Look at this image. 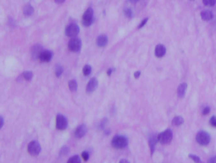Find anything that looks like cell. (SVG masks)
Wrapping results in <instances>:
<instances>
[{
  "label": "cell",
  "instance_id": "6da1fadb",
  "mask_svg": "<svg viewBox=\"0 0 216 163\" xmlns=\"http://www.w3.org/2000/svg\"><path fill=\"white\" fill-rule=\"evenodd\" d=\"M127 139L123 135H117L113 137L111 140V145L116 149H123L127 145Z\"/></svg>",
  "mask_w": 216,
  "mask_h": 163
},
{
  "label": "cell",
  "instance_id": "7a4b0ae2",
  "mask_svg": "<svg viewBox=\"0 0 216 163\" xmlns=\"http://www.w3.org/2000/svg\"><path fill=\"white\" fill-rule=\"evenodd\" d=\"M210 139H211L210 134L208 132H205V131H200L196 135V140L201 145H209Z\"/></svg>",
  "mask_w": 216,
  "mask_h": 163
},
{
  "label": "cell",
  "instance_id": "3957f363",
  "mask_svg": "<svg viewBox=\"0 0 216 163\" xmlns=\"http://www.w3.org/2000/svg\"><path fill=\"white\" fill-rule=\"evenodd\" d=\"M94 21V12L91 8L86 9V11L84 13L83 18H82V23L84 26H90L92 25Z\"/></svg>",
  "mask_w": 216,
  "mask_h": 163
},
{
  "label": "cell",
  "instance_id": "277c9868",
  "mask_svg": "<svg viewBox=\"0 0 216 163\" xmlns=\"http://www.w3.org/2000/svg\"><path fill=\"white\" fill-rule=\"evenodd\" d=\"M172 135L173 134L171 130V129H166V130H165L164 132L158 134V141L161 142V144H164V145H165V144H168V143H170V142L171 141Z\"/></svg>",
  "mask_w": 216,
  "mask_h": 163
},
{
  "label": "cell",
  "instance_id": "5b68a950",
  "mask_svg": "<svg viewBox=\"0 0 216 163\" xmlns=\"http://www.w3.org/2000/svg\"><path fill=\"white\" fill-rule=\"evenodd\" d=\"M27 149L29 154L33 156H36L37 155H39V153L41 152V145L37 140H33V141L30 142V144L28 145Z\"/></svg>",
  "mask_w": 216,
  "mask_h": 163
},
{
  "label": "cell",
  "instance_id": "8992f818",
  "mask_svg": "<svg viewBox=\"0 0 216 163\" xmlns=\"http://www.w3.org/2000/svg\"><path fill=\"white\" fill-rule=\"evenodd\" d=\"M79 32H80V27L76 24H70V25H68L66 27V30H65L66 36L72 37V38L76 37L79 34Z\"/></svg>",
  "mask_w": 216,
  "mask_h": 163
},
{
  "label": "cell",
  "instance_id": "52a82bcc",
  "mask_svg": "<svg viewBox=\"0 0 216 163\" xmlns=\"http://www.w3.org/2000/svg\"><path fill=\"white\" fill-rule=\"evenodd\" d=\"M81 48V41L79 38L74 37L68 42V49L71 52H78Z\"/></svg>",
  "mask_w": 216,
  "mask_h": 163
},
{
  "label": "cell",
  "instance_id": "ba28073f",
  "mask_svg": "<svg viewBox=\"0 0 216 163\" xmlns=\"http://www.w3.org/2000/svg\"><path fill=\"white\" fill-rule=\"evenodd\" d=\"M68 126V121L62 114H58L56 118V127L59 130H64Z\"/></svg>",
  "mask_w": 216,
  "mask_h": 163
},
{
  "label": "cell",
  "instance_id": "9c48e42d",
  "mask_svg": "<svg viewBox=\"0 0 216 163\" xmlns=\"http://www.w3.org/2000/svg\"><path fill=\"white\" fill-rule=\"evenodd\" d=\"M53 59V52L47 50H43L39 55V60L43 63H48Z\"/></svg>",
  "mask_w": 216,
  "mask_h": 163
},
{
  "label": "cell",
  "instance_id": "30bf717a",
  "mask_svg": "<svg viewBox=\"0 0 216 163\" xmlns=\"http://www.w3.org/2000/svg\"><path fill=\"white\" fill-rule=\"evenodd\" d=\"M98 86V80L96 78H92L90 79L89 81V83L87 84L86 86V92L87 93H92L93 91H95Z\"/></svg>",
  "mask_w": 216,
  "mask_h": 163
},
{
  "label": "cell",
  "instance_id": "8fae6325",
  "mask_svg": "<svg viewBox=\"0 0 216 163\" xmlns=\"http://www.w3.org/2000/svg\"><path fill=\"white\" fill-rule=\"evenodd\" d=\"M86 133H87V127L85 126V125L82 124V125H80V126L78 127L77 129H76L75 132H74V135H75L76 138L80 139L85 135V134H86Z\"/></svg>",
  "mask_w": 216,
  "mask_h": 163
},
{
  "label": "cell",
  "instance_id": "7c38bea8",
  "mask_svg": "<svg viewBox=\"0 0 216 163\" xmlns=\"http://www.w3.org/2000/svg\"><path fill=\"white\" fill-rule=\"evenodd\" d=\"M166 47H165L164 45H161V44L157 45L156 47H155V49H154V54H155V56L158 57V58H162V57H164L165 54H166Z\"/></svg>",
  "mask_w": 216,
  "mask_h": 163
},
{
  "label": "cell",
  "instance_id": "4fadbf2b",
  "mask_svg": "<svg viewBox=\"0 0 216 163\" xmlns=\"http://www.w3.org/2000/svg\"><path fill=\"white\" fill-rule=\"evenodd\" d=\"M108 38L106 35H101V36H99V37H97V39H96V44H97V46H101V47L106 46Z\"/></svg>",
  "mask_w": 216,
  "mask_h": 163
},
{
  "label": "cell",
  "instance_id": "5bb4252c",
  "mask_svg": "<svg viewBox=\"0 0 216 163\" xmlns=\"http://www.w3.org/2000/svg\"><path fill=\"white\" fill-rule=\"evenodd\" d=\"M187 87H188V85L186 83H182L178 86V88H177V95H178V97L182 98V97L185 95Z\"/></svg>",
  "mask_w": 216,
  "mask_h": 163
},
{
  "label": "cell",
  "instance_id": "9a60e30c",
  "mask_svg": "<svg viewBox=\"0 0 216 163\" xmlns=\"http://www.w3.org/2000/svg\"><path fill=\"white\" fill-rule=\"evenodd\" d=\"M201 18L204 20H210L213 19V14L210 10H203L201 12Z\"/></svg>",
  "mask_w": 216,
  "mask_h": 163
},
{
  "label": "cell",
  "instance_id": "2e32d148",
  "mask_svg": "<svg viewBox=\"0 0 216 163\" xmlns=\"http://www.w3.org/2000/svg\"><path fill=\"white\" fill-rule=\"evenodd\" d=\"M42 47L41 46H35L32 48V56L34 59H39V55L41 54V52H42Z\"/></svg>",
  "mask_w": 216,
  "mask_h": 163
},
{
  "label": "cell",
  "instance_id": "e0dca14e",
  "mask_svg": "<svg viewBox=\"0 0 216 163\" xmlns=\"http://www.w3.org/2000/svg\"><path fill=\"white\" fill-rule=\"evenodd\" d=\"M33 12H34V9L31 4H26L23 9V13L25 16H31Z\"/></svg>",
  "mask_w": 216,
  "mask_h": 163
},
{
  "label": "cell",
  "instance_id": "ac0fdd59",
  "mask_svg": "<svg viewBox=\"0 0 216 163\" xmlns=\"http://www.w3.org/2000/svg\"><path fill=\"white\" fill-rule=\"evenodd\" d=\"M183 122H184V119H183L182 117L177 116V117L173 118L172 124L173 125H175V126H180V125H182V123H183Z\"/></svg>",
  "mask_w": 216,
  "mask_h": 163
},
{
  "label": "cell",
  "instance_id": "d6986e66",
  "mask_svg": "<svg viewBox=\"0 0 216 163\" xmlns=\"http://www.w3.org/2000/svg\"><path fill=\"white\" fill-rule=\"evenodd\" d=\"M156 141H158V138H155V137H151L150 139H149V147H150V149H151V154L154 153V146H155V145H156Z\"/></svg>",
  "mask_w": 216,
  "mask_h": 163
},
{
  "label": "cell",
  "instance_id": "ffe728a7",
  "mask_svg": "<svg viewBox=\"0 0 216 163\" xmlns=\"http://www.w3.org/2000/svg\"><path fill=\"white\" fill-rule=\"evenodd\" d=\"M68 87L71 91H76L78 88V84L75 80H71L68 82Z\"/></svg>",
  "mask_w": 216,
  "mask_h": 163
},
{
  "label": "cell",
  "instance_id": "44dd1931",
  "mask_svg": "<svg viewBox=\"0 0 216 163\" xmlns=\"http://www.w3.org/2000/svg\"><path fill=\"white\" fill-rule=\"evenodd\" d=\"M91 70H92V68H91V66L89 64H86L84 65V67L83 68V74L84 76H88V75H90V73H91Z\"/></svg>",
  "mask_w": 216,
  "mask_h": 163
},
{
  "label": "cell",
  "instance_id": "7402d4cb",
  "mask_svg": "<svg viewBox=\"0 0 216 163\" xmlns=\"http://www.w3.org/2000/svg\"><path fill=\"white\" fill-rule=\"evenodd\" d=\"M22 75H23L24 79L27 80V81H30V80H31V79L33 78V73H32L31 71H25V72L23 73Z\"/></svg>",
  "mask_w": 216,
  "mask_h": 163
},
{
  "label": "cell",
  "instance_id": "603a6c76",
  "mask_svg": "<svg viewBox=\"0 0 216 163\" xmlns=\"http://www.w3.org/2000/svg\"><path fill=\"white\" fill-rule=\"evenodd\" d=\"M55 74L56 75H57V77H61V75H62L63 74V67L61 65L58 64L56 66Z\"/></svg>",
  "mask_w": 216,
  "mask_h": 163
},
{
  "label": "cell",
  "instance_id": "cb8c5ba5",
  "mask_svg": "<svg viewBox=\"0 0 216 163\" xmlns=\"http://www.w3.org/2000/svg\"><path fill=\"white\" fill-rule=\"evenodd\" d=\"M203 3L205 6L212 7L216 3V0H203Z\"/></svg>",
  "mask_w": 216,
  "mask_h": 163
},
{
  "label": "cell",
  "instance_id": "d4e9b609",
  "mask_svg": "<svg viewBox=\"0 0 216 163\" xmlns=\"http://www.w3.org/2000/svg\"><path fill=\"white\" fill-rule=\"evenodd\" d=\"M68 161L69 163H74V162L80 163V162H81V160H80V156H74L71 157V158H70V159H69Z\"/></svg>",
  "mask_w": 216,
  "mask_h": 163
},
{
  "label": "cell",
  "instance_id": "484cf974",
  "mask_svg": "<svg viewBox=\"0 0 216 163\" xmlns=\"http://www.w3.org/2000/svg\"><path fill=\"white\" fill-rule=\"evenodd\" d=\"M124 14H125V15H126L127 18H132V17H133V11H132V9H129V8L125 9Z\"/></svg>",
  "mask_w": 216,
  "mask_h": 163
},
{
  "label": "cell",
  "instance_id": "4316f807",
  "mask_svg": "<svg viewBox=\"0 0 216 163\" xmlns=\"http://www.w3.org/2000/svg\"><path fill=\"white\" fill-rule=\"evenodd\" d=\"M69 152V149H68V147H66V146H63V147L61 149V151H60V156H65V155H67Z\"/></svg>",
  "mask_w": 216,
  "mask_h": 163
},
{
  "label": "cell",
  "instance_id": "83f0119b",
  "mask_svg": "<svg viewBox=\"0 0 216 163\" xmlns=\"http://www.w3.org/2000/svg\"><path fill=\"white\" fill-rule=\"evenodd\" d=\"M189 157H190L192 161H194L195 162H201L200 158L198 156H195V155L190 154L189 155Z\"/></svg>",
  "mask_w": 216,
  "mask_h": 163
},
{
  "label": "cell",
  "instance_id": "f1b7e54d",
  "mask_svg": "<svg viewBox=\"0 0 216 163\" xmlns=\"http://www.w3.org/2000/svg\"><path fill=\"white\" fill-rule=\"evenodd\" d=\"M81 156H82V158H83L84 161H88L89 160V158H90V156H89V153L87 152V151H84L83 153H82V155H81Z\"/></svg>",
  "mask_w": 216,
  "mask_h": 163
},
{
  "label": "cell",
  "instance_id": "f546056e",
  "mask_svg": "<svg viewBox=\"0 0 216 163\" xmlns=\"http://www.w3.org/2000/svg\"><path fill=\"white\" fill-rule=\"evenodd\" d=\"M210 125H211V126H214V127L216 126V117L215 116H213V117L210 118Z\"/></svg>",
  "mask_w": 216,
  "mask_h": 163
},
{
  "label": "cell",
  "instance_id": "4dcf8cb0",
  "mask_svg": "<svg viewBox=\"0 0 216 163\" xmlns=\"http://www.w3.org/2000/svg\"><path fill=\"white\" fill-rule=\"evenodd\" d=\"M147 21H148V18L145 19V20H143V21L141 22V23H140V24H139V27H138V28H139V29H140V28L144 27V26H145V24H146V23H147Z\"/></svg>",
  "mask_w": 216,
  "mask_h": 163
},
{
  "label": "cell",
  "instance_id": "1f68e13d",
  "mask_svg": "<svg viewBox=\"0 0 216 163\" xmlns=\"http://www.w3.org/2000/svg\"><path fill=\"white\" fill-rule=\"evenodd\" d=\"M210 108L209 107H206V108H204V111H203V115H207V114L210 113Z\"/></svg>",
  "mask_w": 216,
  "mask_h": 163
},
{
  "label": "cell",
  "instance_id": "d6a6232c",
  "mask_svg": "<svg viewBox=\"0 0 216 163\" xmlns=\"http://www.w3.org/2000/svg\"><path fill=\"white\" fill-rule=\"evenodd\" d=\"M106 119H104L103 121H102V123H101V124H100V128H101L102 129H103L104 128H105V124L106 123Z\"/></svg>",
  "mask_w": 216,
  "mask_h": 163
},
{
  "label": "cell",
  "instance_id": "836d02e7",
  "mask_svg": "<svg viewBox=\"0 0 216 163\" xmlns=\"http://www.w3.org/2000/svg\"><path fill=\"white\" fill-rule=\"evenodd\" d=\"M140 74H141V73H140V71H137V72H135V73H134V78H136V79H137V78H139Z\"/></svg>",
  "mask_w": 216,
  "mask_h": 163
},
{
  "label": "cell",
  "instance_id": "e575fe53",
  "mask_svg": "<svg viewBox=\"0 0 216 163\" xmlns=\"http://www.w3.org/2000/svg\"><path fill=\"white\" fill-rule=\"evenodd\" d=\"M209 162H216V156L210 158V160H209Z\"/></svg>",
  "mask_w": 216,
  "mask_h": 163
},
{
  "label": "cell",
  "instance_id": "d590c367",
  "mask_svg": "<svg viewBox=\"0 0 216 163\" xmlns=\"http://www.w3.org/2000/svg\"><path fill=\"white\" fill-rule=\"evenodd\" d=\"M113 70H114L113 68H109V69H108V70H107V75H109V76H110V75H111V73H112V71H113Z\"/></svg>",
  "mask_w": 216,
  "mask_h": 163
},
{
  "label": "cell",
  "instance_id": "8d00e7d4",
  "mask_svg": "<svg viewBox=\"0 0 216 163\" xmlns=\"http://www.w3.org/2000/svg\"><path fill=\"white\" fill-rule=\"evenodd\" d=\"M65 0H55V2L57 3H63Z\"/></svg>",
  "mask_w": 216,
  "mask_h": 163
},
{
  "label": "cell",
  "instance_id": "74e56055",
  "mask_svg": "<svg viewBox=\"0 0 216 163\" xmlns=\"http://www.w3.org/2000/svg\"><path fill=\"white\" fill-rule=\"evenodd\" d=\"M0 119H1V126H0V128H2V127H3V117H0Z\"/></svg>",
  "mask_w": 216,
  "mask_h": 163
},
{
  "label": "cell",
  "instance_id": "f35d334b",
  "mask_svg": "<svg viewBox=\"0 0 216 163\" xmlns=\"http://www.w3.org/2000/svg\"><path fill=\"white\" fill-rule=\"evenodd\" d=\"M138 1H139V0H130V2H131V3H137Z\"/></svg>",
  "mask_w": 216,
  "mask_h": 163
},
{
  "label": "cell",
  "instance_id": "ab89813d",
  "mask_svg": "<svg viewBox=\"0 0 216 163\" xmlns=\"http://www.w3.org/2000/svg\"><path fill=\"white\" fill-rule=\"evenodd\" d=\"M120 162H128V161L123 160H123H121V161H120Z\"/></svg>",
  "mask_w": 216,
  "mask_h": 163
},
{
  "label": "cell",
  "instance_id": "60d3db41",
  "mask_svg": "<svg viewBox=\"0 0 216 163\" xmlns=\"http://www.w3.org/2000/svg\"><path fill=\"white\" fill-rule=\"evenodd\" d=\"M215 127H216V126H215Z\"/></svg>",
  "mask_w": 216,
  "mask_h": 163
}]
</instances>
